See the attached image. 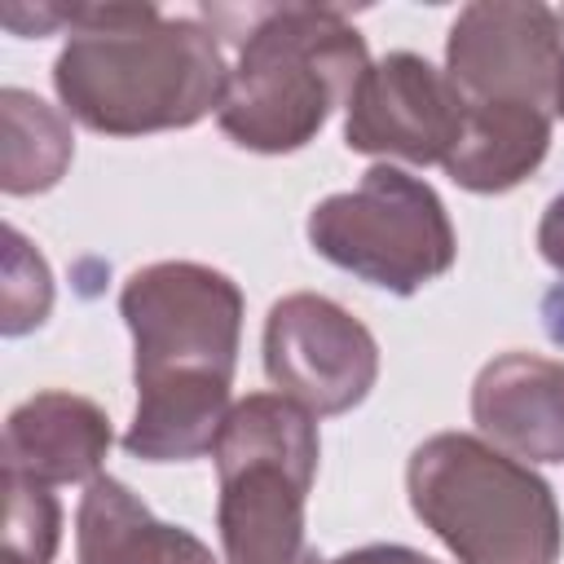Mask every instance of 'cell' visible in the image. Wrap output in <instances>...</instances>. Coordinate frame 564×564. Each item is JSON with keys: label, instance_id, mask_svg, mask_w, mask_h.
Instances as JSON below:
<instances>
[{"label": "cell", "instance_id": "e0dca14e", "mask_svg": "<svg viewBox=\"0 0 564 564\" xmlns=\"http://www.w3.org/2000/svg\"><path fill=\"white\" fill-rule=\"evenodd\" d=\"M538 251H542V260L555 269V286L546 291V300H542V326H546V335L555 339V344H564V189L546 203V212H542V220H538Z\"/></svg>", "mask_w": 564, "mask_h": 564}, {"label": "cell", "instance_id": "7c38bea8", "mask_svg": "<svg viewBox=\"0 0 564 564\" xmlns=\"http://www.w3.org/2000/svg\"><path fill=\"white\" fill-rule=\"evenodd\" d=\"M79 564H220L203 538L159 520L123 480L97 476L75 511Z\"/></svg>", "mask_w": 564, "mask_h": 564}, {"label": "cell", "instance_id": "9a60e30c", "mask_svg": "<svg viewBox=\"0 0 564 564\" xmlns=\"http://www.w3.org/2000/svg\"><path fill=\"white\" fill-rule=\"evenodd\" d=\"M62 546V502L48 485L4 471V551L22 564H48Z\"/></svg>", "mask_w": 564, "mask_h": 564}, {"label": "cell", "instance_id": "6da1fadb", "mask_svg": "<svg viewBox=\"0 0 564 564\" xmlns=\"http://www.w3.org/2000/svg\"><path fill=\"white\" fill-rule=\"evenodd\" d=\"M0 22L18 35L66 31L53 88L88 132L150 137L220 110L229 62L203 18H163L154 4H9Z\"/></svg>", "mask_w": 564, "mask_h": 564}, {"label": "cell", "instance_id": "7a4b0ae2", "mask_svg": "<svg viewBox=\"0 0 564 564\" xmlns=\"http://www.w3.org/2000/svg\"><path fill=\"white\" fill-rule=\"evenodd\" d=\"M242 291L198 260H154L119 291L132 335L137 410L123 449L145 463H189L212 454L234 401L242 339Z\"/></svg>", "mask_w": 564, "mask_h": 564}, {"label": "cell", "instance_id": "ac0fdd59", "mask_svg": "<svg viewBox=\"0 0 564 564\" xmlns=\"http://www.w3.org/2000/svg\"><path fill=\"white\" fill-rule=\"evenodd\" d=\"M300 564H441L414 546H401V542H370V546H357V551H344V555H317L308 551Z\"/></svg>", "mask_w": 564, "mask_h": 564}, {"label": "cell", "instance_id": "30bf717a", "mask_svg": "<svg viewBox=\"0 0 564 564\" xmlns=\"http://www.w3.org/2000/svg\"><path fill=\"white\" fill-rule=\"evenodd\" d=\"M110 441V419L97 401L66 388H44L9 410L0 458L9 476H26L48 489L93 485L101 476Z\"/></svg>", "mask_w": 564, "mask_h": 564}, {"label": "cell", "instance_id": "277c9868", "mask_svg": "<svg viewBox=\"0 0 564 564\" xmlns=\"http://www.w3.org/2000/svg\"><path fill=\"white\" fill-rule=\"evenodd\" d=\"M405 494L458 564H560L564 520L551 485L485 436H427L405 463Z\"/></svg>", "mask_w": 564, "mask_h": 564}, {"label": "cell", "instance_id": "4fadbf2b", "mask_svg": "<svg viewBox=\"0 0 564 564\" xmlns=\"http://www.w3.org/2000/svg\"><path fill=\"white\" fill-rule=\"evenodd\" d=\"M551 150V110L524 101H467L445 176L471 194H507L529 181Z\"/></svg>", "mask_w": 564, "mask_h": 564}, {"label": "cell", "instance_id": "52a82bcc", "mask_svg": "<svg viewBox=\"0 0 564 564\" xmlns=\"http://www.w3.org/2000/svg\"><path fill=\"white\" fill-rule=\"evenodd\" d=\"M264 375L313 419L361 405L379 379V344L361 317L317 291L282 295L264 317Z\"/></svg>", "mask_w": 564, "mask_h": 564}, {"label": "cell", "instance_id": "ffe728a7", "mask_svg": "<svg viewBox=\"0 0 564 564\" xmlns=\"http://www.w3.org/2000/svg\"><path fill=\"white\" fill-rule=\"evenodd\" d=\"M0 564H22V560H13V555H0Z\"/></svg>", "mask_w": 564, "mask_h": 564}, {"label": "cell", "instance_id": "9c48e42d", "mask_svg": "<svg viewBox=\"0 0 564 564\" xmlns=\"http://www.w3.org/2000/svg\"><path fill=\"white\" fill-rule=\"evenodd\" d=\"M463 93L454 79L419 53H383L370 62L344 106V145L375 159L445 163L463 128Z\"/></svg>", "mask_w": 564, "mask_h": 564}, {"label": "cell", "instance_id": "8992f818", "mask_svg": "<svg viewBox=\"0 0 564 564\" xmlns=\"http://www.w3.org/2000/svg\"><path fill=\"white\" fill-rule=\"evenodd\" d=\"M304 234L322 260L392 295L423 291L458 256L441 194L392 163H375L352 189L326 194L308 212Z\"/></svg>", "mask_w": 564, "mask_h": 564}, {"label": "cell", "instance_id": "5bb4252c", "mask_svg": "<svg viewBox=\"0 0 564 564\" xmlns=\"http://www.w3.org/2000/svg\"><path fill=\"white\" fill-rule=\"evenodd\" d=\"M75 159L70 123L26 88H0V189L13 198L53 189Z\"/></svg>", "mask_w": 564, "mask_h": 564}, {"label": "cell", "instance_id": "5b68a950", "mask_svg": "<svg viewBox=\"0 0 564 564\" xmlns=\"http://www.w3.org/2000/svg\"><path fill=\"white\" fill-rule=\"evenodd\" d=\"M317 419L282 392L234 401L216 445V529L225 564H300L317 480Z\"/></svg>", "mask_w": 564, "mask_h": 564}, {"label": "cell", "instance_id": "d6986e66", "mask_svg": "<svg viewBox=\"0 0 564 564\" xmlns=\"http://www.w3.org/2000/svg\"><path fill=\"white\" fill-rule=\"evenodd\" d=\"M560 22H564V9H560ZM555 115L564 119V75H560V101H555Z\"/></svg>", "mask_w": 564, "mask_h": 564}, {"label": "cell", "instance_id": "2e32d148", "mask_svg": "<svg viewBox=\"0 0 564 564\" xmlns=\"http://www.w3.org/2000/svg\"><path fill=\"white\" fill-rule=\"evenodd\" d=\"M0 330L13 339V335H26L35 330L48 308H53V273L44 264V256L9 225L4 229V282H0Z\"/></svg>", "mask_w": 564, "mask_h": 564}, {"label": "cell", "instance_id": "3957f363", "mask_svg": "<svg viewBox=\"0 0 564 564\" xmlns=\"http://www.w3.org/2000/svg\"><path fill=\"white\" fill-rule=\"evenodd\" d=\"M198 18L238 44L216 123L251 154L304 150L370 70L366 35L330 4H207Z\"/></svg>", "mask_w": 564, "mask_h": 564}, {"label": "cell", "instance_id": "ba28073f", "mask_svg": "<svg viewBox=\"0 0 564 564\" xmlns=\"http://www.w3.org/2000/svg\"><path fill=\"white\" fill-rule=\"evenodd\" d=\"M445 75L463 101H524L555 115L564 75L560 9L538 0H476L445 35Z\"/></svg>", "mask_w": 564, "mask_h": 564}, {"label": "cell", "instance_id": "8fae6325", "mask_svg": "<svg viewBox=\"0 0 564 564\" xmlns=\"http://www.w3.org/2000/svg\"><path fill=\"white\" fill-rule=\"evenodd\" d=\"M471 419L520 463H564V361L498 352L471 383Z\"/></svg>", "mask_w": 564, "mask_h": 564}]
</instances>
